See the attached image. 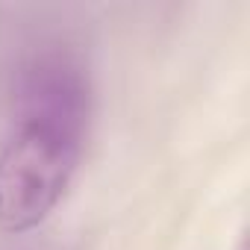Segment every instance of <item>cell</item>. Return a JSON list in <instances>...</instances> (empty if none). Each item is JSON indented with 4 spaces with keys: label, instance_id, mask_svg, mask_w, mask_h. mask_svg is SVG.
<instances>
[{
    "label": "cell",
    "instance_id": "6da1fadb",
    "mask_svg": "<svg viewBox=\"0 0 250 250\" xmlns=\"http://www.w3.org/2000/svg\"><path fill=\"white\" fill-rule=\"evenodd\" d=\"M91 106V74L74 50L42 47L18 65L0 133L3 235L36 229L62 203L85 150Z\"/></svg>",
    "mask_w": 250,
    "mask_h": 250
}]
</instances>
